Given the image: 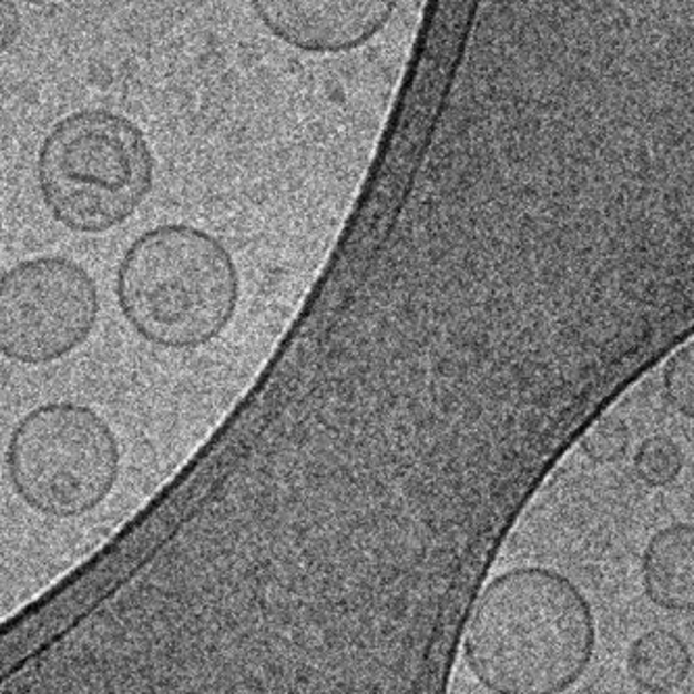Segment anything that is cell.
I'll list each match as a JSON object with an SVG mask.
<instances>
[{
  "mask_svg": "<svg viewBox=\"0 0 694 694\" xmlns=\"http://www.w3.org/2000/svg\"><path fill=\"white\" fill-rule=\"evenodd\" d=\"M118 305L142 340L205 347L232 324L241 300L236 261L220 238L188 224L151 227L118 265Z\"/></svg>",
  "mask_w": 694,
  "mask_h": 694,
  "instance_id": "cell-2",
  "label": "cell"
},
{
  "mask_svg": "<svg viewBox=\"0 0 694 694\" xmlns=\"http://www.w3.org/2000/svg\"><path fill=\"white\" fill-rule=\"evenodd\" d=\"M118 436L94 409L47 402L21 417L7 445V471L19 499L51 518H80L120 478Z\"/></svg>",
  "mask_w": 694,
  "mask_h": 694,
  "instance_id": "cell-4",
  "label": "cell"
},
{
  "mask_svg": "<svg viewBox=\"0 0 694 694\" xmlns=\"http://www.w3.org/2000/svg\"><path fill=\"white\" fill-rule=\"evenodd\" d=\"M99 313V286L78 261H19L0 276V355L21 365L61 361L86 343Z\"/></svg>",
  "mask_w": 694,
  "mask_h": 694,
  "instance_id": "cell-5",
  "label": "cell"
},
{
  "mask_svg": "<svg viewBox=\"0 0 694 694\" xmlns=\"http://www.w3.org/2000/svg\"><path fill=\"white\" fill-rule=\"evenodd\" d=\"M263 25L305 52H345L367 44L397 2H253Z\"/></svg>",
  "mask_w": 694,
  "mask_h": 694,
  "instance_id": "cell-6",
  "label": "cell"
},
{
  "mask_svg": "<svg viewBox=\"0 0 694 694\" xmlns=\"http://www.w3.org/2000/svg\"><path fill=\"white\" fill-rule=\"evenodd\" d=\"M582 449L596 463H611L624 457L627 451V430L622 421L605 419L599 421L591 432L584 436Z\"/></svg>",
  "mask_w": 694,
  "mask_h": 694,
  "instance_id": "cell-10",
  "label": "cell"
},
{
  "mask_svg": "<svg viewBox=\"0 0 694 694\" xmlns=\"http://www.w3.org/2000/svg\"><path fill=\"white\" fill-rule=\"evenodd\" d=\"M665 390L680 414L693 417V348H684L667 365Z\"/></svg>",
  "mask_w": 694,
  "mask_h": 694,
  "instance_id": "cell-11",
  "label": "cell"
},
{
  "mask_svg": "<svg viewBox=\"0 0 694 694\" xmlns=\"http://www.w3.org/2000/svg\"><path fill=\"white\" fill-rule=\"evenodd\" d=\"M21 32V18L13 2H0V52L13 47Z\"/></svg>",
  "mask_w": 694,
  "mask_h": 694,
  "instance_id": "cell-12",
  "label": "cell"
},
{
  "mask_svg": "<svg viewBox=\"0 0 694 694\" xmlns=\"http://www.w3.org/2000/svg\"><path fill=\"white\" fill-rule=\"evenodd\" d=\"M591 603L563 573L516 568L494 578L469 609L463 651L494 694H561L594 653Z\"/></svg>",
  "mask_w": 694,
  "mask_h": 694,
  "instance_id": "cell-1",
  "label": "cell"
},
{
  "mask_svg": "<svg viewBox=\"0 0 694 694\" xmlns=\"http://www.w3.org/2000/svg\"><path fill=\"white\" fill-rule=\"evenodd\" d=\"M691 649L670 630H649L627 651V672L646 693H674L691 676Z\"/></svg>",
  "mask_w": 694,
  "mask_h": 694,
  "instance_id": "cell-8",
  "label": "cell"
},
{
  "mask_svg": "<svg viewBox=\"0 0 694 694\" xmlns=\"http://www.w3.org/2000/svg\"><path fill=\"white\" fill-rule=\"evenodd\" d=\"M643 586L653 605L693 611L694 528L672 523L649 540L643 555Z\"/></svg>",
  "mask_w": 694,
  "mask_h": 694,
  "instance_id": "cell-7",
  "label": "cell"
},
{
  "mask_svg": "<svg viewBox=\"0 0 694 694\" xmlns=\"http://www.w3.org/2000/svg\"><path fill=\"white\" fill-rule=\"evenodd\" d=\"M35 182L54 222L75 234L125 224L155 184V155L136 123L111 109H80L52 125Z\"/></svg>",
  "mask_w": 694,
  "mask_h": 694,
  "instance_id": "cell-3",
  "label": "cell"
},
{
  "mask_svg": "<svg viewBox=\"0 0 694 694\" xmlns=\"http://www.w3.org/2000/svg\"><path fill=\"white\" fill-rule=\"evenodd\" d=\"M0 243H2V213H0Z\"/></svg>",
  "mask_w": 694,
  "mask_h": 694,
  "instance_id": "cell-13",
  "label": "cell"
},
{
  "mask_svg": "<svg viewBox=\"0 0 694 694\" xmlns=\"http://www.w3.org/2000/svg\"><path fill=\"white\" fill-rule=\"evenodd\" d=\"M639 478L649 487L661 488L672 484L684 468V457L676 442L670 438H649L634 457Z\"/></svg>",
  "mask_w": 694,
  "mask_h": 694,
  "instance_id": "cell-9",
  "label": "cell"
}]
</instances>
